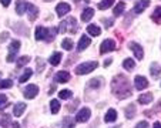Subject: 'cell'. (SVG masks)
Listing matches in <instances>:
<instances>
[{"label": "cell", "instance_id": "obj_43", "mask_svg": "<svg viewBox=\"0 0 161 128\" xmlns=\"http://www.w3.org/2000/svg\"><path fill=\"white\" fill-rule=\"evenodd\" d=\"M110 63H111V60H110V58H108V60H106V63H104V67H108Z\"/></svg>", "mask_w": 161, "mask_h": 128}, {"label": "cell", "instance_id": "obj_22", "mask_svg": "<svg viewBox=\"0 0 161 128\" xmlns=\"http://www.w3.org/2000/svg\"><path fill=\"white\" fill-rule=\"evenodd\" d=\"M46 34H47V29L39 26V27L36 29V34H34V37H36V40H44Z\"/></svg>", "mask_w": 161, "mask_h": 128}, {"label": "cell", "instance_id": "obj_11", "mask_svg": "<svg viewBox=\"0 0 161 128\" xmlns=\"http://www.w3.org/2000/svg\"><path fill=\"white\" fill-rule=\"evenodd\" d=\"M26 12L29 13V19H30L31 21H34L37 17H39V7L31 4V3H27V10H26Z\"/></svg>", "mask_w": 161, "mask_h": 128}, {"label": "cell", "instance_id": "obj_32", "mask_svg": "<svg viewBox=\"0 0 161 128\" xmlns=\"http://www.w3.org/2000/svg\"><path fill=\"white\" fill-rule=\"evenodd\" d=\"M124 9H125V4L123 3V2H120V3H117L116 4V7H114V16H120L123 12H124Z\"/></svg>", "mask_w": 161, "mask_h": 128}, {"label": "cell", "instance_id": "obj_28", "mask_svg": "<svg viewBox=\"0 0 161 128\" xmlns=\"http://www.w3.org/2000/svg\"><path fill=\"white\" fill-rule=\"evenodd\" d=\"M74 125H76V121H74L73 118H70V117H66V118L63 120L61 127L63 128H74Z\"/></svg>", "mask_w": 161, "mask_h": 128}, {"label": "cell", "instance_id": "obj_3", "mask_svg": "<svg viewBox=\"0 0 161 128\" xmlns=\"http://www.w3.org/2000/svg\"><path fill=\"white\" fill-rule=\"evenodd\" d=\"M58 30H60V33H66L67 30H70L71 33H76L77 31V21L74 17H70L69 20H64L60 23V26H58Z\"/></svg>", "mask_w": 161, "mask_h": 128}, {"label": "cell", "instance_id": "obj_44", "mask_svg": "<svg viewBox=\"0 0 161 128\" xmlns=\"http://www.w3.org/2000/svg\"><path fill=\"white\" fill-rule=\"evenodd\" d=\"M153 128H161V124H160V122H155L154 127H153Z\"/></svg>", "mask_w": 161, "mask_h": 128}, {"label": "cell", "instance_id": "obj_45", "mask_svg": "<svg viewBox=\"0 0 161 128\" xmlns=\"http://www.w3.org/2000/svg\"><path fill=\"white\" fill-rule=\"evenodd\" d=\"M13 128H20V125H19V122H13Z\"/></svg>", "mask_w": 161, "mask_h": 128}, {"label": "cell", "instance_id": "obj_25", "mask_svg": "<svg viewBox=\"0 0 161 128\" xmlns=\"http://www.w3.org/2000/svg\"><path fill=\"white\" fill-rule=\"evenodd\" d=\"M104 80L101 77H97V78H93L91 81H88V85H90L91 88H100L101 85H103Z\"/></svg>", "mask_w": 161, "mask_h": 128}, {"label": "cell", "instance_id": "obj_10", "mask_svg": "<svg viewBox=\"0 0 161 128\" xmlns=\"http://www.w3.org/2000/svg\"><path fill=\"white\" fill-rule=\"evenodd\" d=\"M134 85H136L137 90H144L146 87H148V81H147L146 77L137 76L136 78H134Z\"/></svg>", "mask_w": 161, "mask_h": 128}, {"label": "cell", "instance_id": "obj_40", "mask_svg": "<svg viewBox=\"0 0 161 128\" xmlns=\"http://www.w3.org/2000/svg\"><path fill=\"white\" fill-rule=\"evenodd\" d=\"M6 101H7V97H6V95H4V94H0V105H3Z\"/></svg>", "mask_w": 161, "mask_h": 128}, {"label": "cell", "instance_id": "obj_18", "mask_svg": "<svg viewBox=\"0 0 161 128\" xmlns=\"http://www.w3.org/2000/svg\"><path fill=\"white\" fill-rule=\"evenodd\" d=\"M93 16H94V10L91 9V7H87V9L83 12V14H81V20L87 23V21L91 20V17H93Z\"/></svg>", "mask_w": 161, "mask_h": 128}, {"label": "cell", "instance_id": "obj_31", "mask_svg": "<svg viewBox=\"0 0 161 128\" xmlns=\"http://www.w3.org/2000/svg\"><path fill=\"white\" fill-rule=\"evenodd\" d=\"M113 3H114V0H101L100 3H98V9L100 10H107L108 7L113 6Z\"/></svg>", "mask_w": 161, "mask_h": 128}, {"label": "cell", "instance_id": "obj_12", "mask_svg": "<svg viewBox=\"0 0 161 128\" xmlns=\"http://www.w3.org/2000/svg\"><path fill=\"white\" fill-rule=\"evenodd\" d=\"M71 10L70 4H67V3H58L57 7H56V12H57V16L58 17H63L64 14H67V13Z\"/></svg>", "mask_w": 161, "mask_h": 128}, {"label": "cell", "instance_id": "obj_29", "mask_svg": "<svg viewBox=\"0 0 161 128\" xmlns=\"http://www.w3.org/2000/svg\"><path fill=\"white\" fill-rule=\"evenodd\" d=\"M56 33H57V29L56 27H52V29H47V34H46V41L47 43H50L53 39H54V36H56Z\"/></svg>", "mask_w": 161, "mask_h": 128}, {"label": "cell", "instance_id": "obj_6", "mask_svg": "<svg viewBox=\"0 0 161 128\" xmlns=\"http://www.w3.org/2000/svg\"><path fill=\"white\" fill-rule=\"evenodd\" d=\"M128 47H130V50L134 53V56L137 57V60H143L144 57V51H143V47L138 44V43L136 41H131L130 44H128Z\"/></svg>", "mask_w": 161, "mask_h": 128}, {"label": "cell", "instance_id": "obj_13", "mask_svg": "<svg viewBox=\"0 0 161 128\" xmlns=\"http://www.w3.org/2000/svg\"><path fill=\"white\" fill-rule=\"evenodd\" d=\"M90 44H91L90 37L88 36H81L80 37V41H79V46H77V50H79V51H83V50H86Z\"/></svg>", "mask_w": 161, "mask_h": 128}, {"label": "cell", "instance_id": "obj_19", "mask_svg": "<svg viewBox=\"0 0 161 128\" xmlns=\"http://www.w3.org/2000/svg\"><path fill=\"white\" fill-rule=\"evenodd\" d=\"M150 73H151V76L154 77V78H158L161 74V67L157 63H153L151 66H150Z\"/></svg>", "mask_w": 161, "mask_h": 128}, {"label": "cell", "instance_id": "obj_8", "mask_svg": "<svg viewBox=\"0 0 161 128\" xmlns=\"http://www.w3.org/2000/svg\"><path fill=\"white\" fill-rule=\"evenodd\" d=\"M23 94H25L26 98H29V100H31V98H34L37 94H39V87H37L36 84H30L27 85L25 88V91H23Z\"/></svg>", "mask_w": 161, "mask_h": 128}, {"label": "cell", "instance_id": "obj_15", "mask_svg": "<svg viewBox=\"0 0 161 128\" xmlns=\"http://www.w3.org/2000/svg\"><path fill=\"white\" fill-rule=\"evenodd\" d=\"M25 110H26V104L25 103H17L14 105V108H13V114H14V117H21L23 113H25Z\"/></svg>", "mask_w": 161, "mask_h": 128}, {"label": "cell", "instance_id": "obj_16", "mask_svg": "<svg viewBox=\"0 0 161 128\" xmlns=\"http://www.w3.org/2000/svg\"><path fill=\"white\" fill-rule=\"evenodd\" d=\"M27 10V2H23V0H17V4H16V13L19 16H21L23 13H26Z\"/></svg>", "mask_w": 161, "mask_h": 128}, {"label": "cell", "instance_id": "obj_20", "mask_svg": "<svg viewBox=\"0 0 161 128\" xmlns=\"http://www.w3.org/2000/svg\"><path fill=\"white\" fill-rule=\"evenodd\" d=\"M117 120V111L116 110H108L106 114V117H104V121L106 122H114Z\"/></svg>", "mask_w": 161, "mask_h": 128}, {"label": "cell", "instance_id": "obj_1", "mask_svg": "<svg viewBox=\"0 0 161 128\" xmlns=\"http://www.w3.org/2000/svg\"><path fill=\"white\" fill-rule=\"evenodd\" d=\"M111 91L113 94L116 95L117 98H125V97H130L131 95V88H130V83L128 80L125 78L124 76H117L116 78H113V83H111Z\"/></svg>", "mask_w": 161, "mask_h": 128}, {"label": "cell", "instance_id": "obj_23", "mask_svg": "<svg viewBox=\"0 0 161 128\" xmlns=\"http://www.w3.org/2000/svg\"><path fill=\"white\" fill-rule=\"evenodd\" d=\"M87 31H88V34H91V36H94V37H97L101 34V29L96 24H88Z\"/></svg>", "mask_w": 161, "mask_h": 128}, {"label": "cell", "instance_id": "obj_42", "mask_svg": "<svg viewBox=\"0 0 161 128\" xmlns=\"http://www.w3.org/2000/svg\"><path fill=\"white\" fill-rule=\"evenodd\" d=\"M0 2H2V4H3L4 7H7L10 4V2H12V0H0Z\"/></svg>", "mask_w": 161, "mask_h": 128}, {"label": "cell", "instance_id": "obj_33", "mask_svg": "<svg viewBox=\"0 0 161 128\" xmlns=\"http://www.w3.org/2000/svg\"><path fill=\"white\" fill-rule=\"evenodd\" d=\"M73 97V93L70 91V90H61L60 93H58V98H63V100H69V98Z\"/></svg>", "mask_w": 161, "mask_h": 128}, {"label": "cell", "instance_id": "obj_47", "mask_svg": "<svg viewBox=\"0 0 161 128\" xmlns=\"http://www.w3.org/2000/svg\"><path fill=\"white\" fill-rule=\"evenodd\" d=\"M114 128H121V125H117V127H114Z\"/></svg>", "mask_w": 161, "mask_h": 128}, {"label": "cell", "instance_id": "obj_36", "mask_svg": "<svg viewBox=\"0 0 161 128\" xmlns=\"http://www.w3.org/2000/svg\"><path fill=\"white\" fill-rule=\"evenodd\" d=\"M13 87L12 80H0V88H10Z\"/></svg>", "mask_w": 161, "mask_h": 128}, {"label": "cell", "instance_id": "obj_14", "mask_svg": "<svg viewBox=\"0 0 161 128\" xmlns=\"http://www.w3.org/2000/svg\"><path fill=\"white\" fill-rule=\"evenodd\" d=\"M69 80H70V73H67V71H58L54 76L56 83H67Z\"/></svg>", "mask_w": 161, "mask_h": 128}, {"label": "cell", "instance_id": "obj_24", "mask_svg": "<svg viewBox=\"0 0 161 128\" xmlns=\"http://www.w3.org/2000/svg\"><path fill=\"white\" fill-rule=\"evenodd\" d=\"M61 57H63V56H61V53H53V56L52 57L49 58V63L52 64V66H58V64H60V61H61Z\"/></svg>", "mask_w": 161, "mask_h": 128}, {"label": "cell", "instance_id": "obj_37", "mask_svg": "<svg viewBox=\"0 0 161 128\" xmlns=\"http://www.w3.org/2000/svg\"><path fill=\"white\" fill-rule=\"evenodd\" d=\"M36 61H37V73H42L43 68H44V60L40 58V57H37Z\"/></svg>", "mask_w": 161, "mask_h": 128}, {"label": "cell", "instance_id": "obj_26", "mask_svg": "<svg viewBox=\"0 0 161 128\" xmlns=\"http://www.w3.org/2000/svg\"><path fill=\"white\" fill-rule=\"evenodd\" d=\"M123 67H124L125 70L131 71L134 67H136V61H134L133 58H125V60L123 61Z\"/></svg>", "mask_w": 161, "mask_h": 128}, {"label": "cell", "instance_id": "obj_34", "mask_svg": "<svg viewBox=\"0 0 161 128\" xmlns=\"http://www.w3.org/2000/svg\"><path fill=\"white\" fill-rule=\"evenodd\" d=\"M61 47H63L64 50H69V51H70V50L73 49V40H70V39H64L63 41H61Z\"/></svg>", "mask_w": 161, "mask_h": 128}, {"label": "cell", "instance_id": "obj_27", "mask_svg": "<svg viewBox=\"0 0 161 128\" xmlns=\"http://www.w3.org/2000/svg\"><path fill=\"white\" fill-rule=\"evenodd\" d=\"M31 74H33V70H31V68H26L25 73L19 77V81H20V83H26L31 77Z\"/></svg>", "mask_w": 161, "mask_h": 128}, {"label": "cell", "instance_id": "obj_39", "mask_svg": "<svg viewBox=\"0 0 161 128\" xmlns=\"http://www.w3.org/2000/svg\"><path fill=\"white\" fill-rule=\"evenodd\" d=\"M136 128H148V122L147 121H140L136 125Z\"/></svg>", "mask_w": 161, "mask_h": 128}, {"label": "cell", "instance_id": "obj_41", "mask_svg": "<svg viewBox=\"0 0 161 128\" xmlns=\"http://www.w3.org/2000/svg\"><path fill=\"white\" fill-rule=\"evenodd\" d=\"M9 37V33L7 31H4V33H2V36H0V41H4V40Z\"/></svg>", "mask_w": 161, "mask_h": 128}, {"label": "cell", "instance_id": "obj_9", "mask_svg": "<svg viewBox=\"0 0 161 128\" xmlns=\"http://www.w3.org/2000/svg\"><path fill=\"white\" fill-rule=\"evenodd\" d=\"M150 6V0H137V3L134 4V13H143L147 7Z\"/></svg>", "mask_w": 161, "mask_h": 128}, {"label": "cell", "instance_id": "obj_21", "mask_svg": "<svg viewBox=\"0 0 161 128\" xmlns=\"http://www.w3.org/2000/svg\"><path fill=\"white\" fill-rule=\"evenodd\" d=\"M153 101V94L151 93H146V94H141L140 97H138V103L140 104H150Z\"/></svg>", "mask_w": 161, "mask_h": 128}, {"label": "cell", "instance_id": "obj_5", "mask_svg": "<svg viewBox=\"0 0 161 128\" xmlns=\"http://www.w3.org/2000/svg\"><path fill=\"white\" fill-rule=\"evenodd\" d=\"M114 49H116V41L111 40V39H107V40H104V41L101 43L100 53L101 54H104V53H110V51H113Z\"/></svg>", "mask_w": 161, "mask_h": 128}, {"label": "cell", "instance_id": "obj_2", "mask_svg": "<svg viewBox=\"0 0 161 128\" xmlns=\"http://www.w3.org/2000/svg\"><path fill=\"white\" fill-rule=\"evenodd\" d=\"M97 67H98L97 61H86V63L79 64L74 71H76V74H79V76H84V74H88L93 70H96Z\"/></svg>", "mask_w": 161, "mask_h": 128}, {"label": "cell", "instance_id": "obj_46", "mask_svg": "<svg viewBox=\"0 0 161 128\" xmlns=\"http://www.w3.org/2000/svg\"><path fill=\"white\" fill-rule=\"evenodd\" d=\"M74 2H76V3H79V2H86V3H88L90 0H74Z\"/></svg>", "mask_w": 161, "mask_h": 128}, {"label": "cell", "instance_id": "obj_38", "mask_svg": "<svg viewBox=\"0 0 161 128\" xmlns=\"http://www.w3.org/2000/svg\"><path fill=\"white\" fill-rule=\"evenodd\" d=\"M30 61V57L29 56H25V57H20L17 60V67H21V66H25L26 63H29Z\"/></svg>", "mask_w": 161, "mask_h": 128}, {"label": "cell", "instance_id": "obj_4", "mask_svg": "<svg viewBox=\"0 0 161 128\" xmlns=\"http://www.w3.org/2000/svg\"><path fill=\"white\" fill-rule=\"evenodd\" d=\"M20 41L19 40H13L12 43H10V47H9V50H10V53H9V56H7V63H12L13 60L16 58V54H17V51H19V49H20Z\"/></svg>", "mask_w": 161, "mask_h": 128}, {"label": "cell", "instance_id": "obj_30", "mask_svg": "<svg viewBox=\"0 0 161 128\" xmlns=\"http://www.w3.org/2000/svg\"><path fill=\"white\" fill-rule=\"evenodd\" d=\"M60 103L57 100H52L50 101V110H52V114H57L60 111Z\"/></svg>", "mask_w": 161, "mask_h": 128}, {"label": "cell", "instance_id": "obj_7", "mask_svg": "<svg viewBox=\"0 0 161 128\" xmlns=\"http://www.w3.org/2000/svg\"><path fill=\"white\" fill-rule=\"evenodd\" d=\"M90 115H91V110L87 108V107H84V108H81V110L77 113L76 121L77 122H87L88 118H90Z\"/></svg>", "mask_w": 161, "mask_h": 128}, {"label": "cell", "instance_id": "obj_17", "mask_svg": "<svg viewBox=\"0 0 161 128\" xmlns=\"http://www.w3.org/2000/svg\"><path fill=\"white\" fill-rule=\"evenodd\" d=\"M136 113H137V110H136V104H130V105H128L127 108H125V111H124L125 118H128V120L134 118Z\"/></svg>", "mask_w": 161, "mask_h": 128}, {"label": "cell", "instance_id": "obj_35", "mask_svg": "<svg viewBox=\"0 0 161 128\" xmlns=\"http://www.w3.org/2000/svg\"><path fill=\"white\" fill-rule=\"evenodd\" d=\"M151 19H153V20L155 21V23H161V6L155 9V12L153 13Z\"/></svg>", "mask_w": 161, "mask_h": 128}]
</instances>
